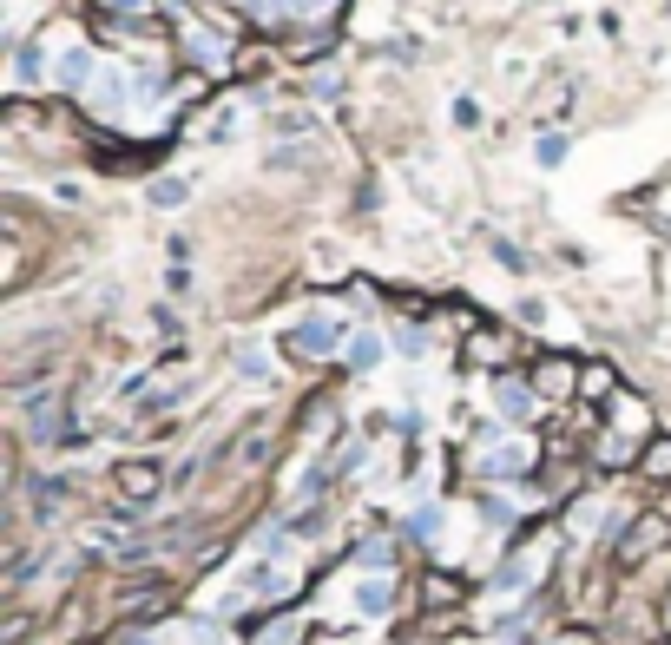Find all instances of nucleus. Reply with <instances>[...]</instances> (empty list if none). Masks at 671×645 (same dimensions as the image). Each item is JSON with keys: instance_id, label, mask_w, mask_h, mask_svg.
<instances>
[{"instance_id": "4", "label": "nucleus", "mask_w": 671, "mask_h": 645, "mask_svg": "<svg viewBox=\"0 0 671 645\" xmlns=\"http://www.w3.org/2000/svg\"><path fill=\"white\" fill-rule=\"evenodd\" d=\"M349 362H356V369H375V362H382V336H375V330H362L356 343H349Z\"/></svg>"}, {"instance_id": "7", "label": "nucleus", "mask_w": 671, "mask_h": 645, "mask_svg": "<svg viewBox=\"0 0 671 645\" xmlns=\"http://www.w3.org/2000/svg\"><path fill=\"white\" fill-rule=\"evenodd\" d=\"M520 461H527V448H500V455H487L481 468H487V474H514Z\"/></svg>"}, {"instance_id": "3", "label": "nucleus", "mask_w": 671, "mask_h": 645, "mask_svg": "<svg viewBox=\"0 0 671 645\" xmlns=\"http://www.w3.org/2000/svg\"><path fill=\"white\" fill-rule=\"evenodd\" d=\"M494 402H500V415H514V422H520V415H533V395L520 389V382H500Z\"/></svg>"}, {"instance_id": "8", "label": "nucleus", "mask_w": 671, "mask_h": 645, "mask_svg": "<svg viewBox=\"0 0 671 645\" xmlns=\"http://www.w3.org/2000/svg\"><path fill=\"white\" fill-rule=\"evenodd\" d=\"M237 369H244V376H264V382H270V356H264V349H237Z\"/></svg>"}, {"instance_id": "6", "label": "nucleus", "mask_w": 671, "mask_h": 645, "mask_svg": "<svg viewBox=\"0 0 671 645\" xmlns=\"http://www.w3.org/2000/svg\"><path fill=\"white\" fill-rule=\"evenodd\" d=\"M119 488H125V494H145V488H158V468H119Z\"/></svg>"}, {"instance_id": "1", "label": "nucleus", "mask_w": 671, "mask_h": 645, "mask_svg": "<svg viewBox=\"0 0 671 645\" xmlns=\"http://www.w3.org/2000/svg\"><path fill=\"white\" fill-rule=\"evenodd\" d=\"M336 343H343V316L316 310V316H303V323H297V349H303V356H336Z\"/></svg>"}, {"instance_id": "5", "label": "nucleus", "mask_w": 671, "mask_h": 645, "mask_svg": "<svg viewBox=\"0 0 671 645\" xmlns=\"http://www.w3.org/2000/svg\"><path fill=\"white\" fill-rule=\"evenodd\" d=\"M185 198H191V185H185V178H165V185H152V205H165V211H178Z\"/></svg>"}, {"instance_id": "2", "label": "nucleus", "mask_w": 671, "mask_h": 645, "mask_svg": "<svg viewBox=\"0 0 671 645\" xmlns=\"http://www.w3.org/2000/svg\"><path fill=\"white\" fill-rule=\"evenodd\" d=\"M389 593H395V586H389V573L362 580V586H356V613H362V619H382V613H389Z\"/></svg>"}]
</instances>
